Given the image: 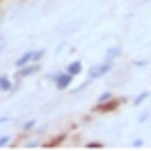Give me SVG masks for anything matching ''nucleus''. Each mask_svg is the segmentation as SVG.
I'll list each match as a JSON object with an SVG mask.
<instances>
[{
	"mask_svg": "<svg viewBox=\"0 0 151 151\" xmlns=\"http://www.w3.org/2000/svg\"><path fill=\"white\" fill-rule=\"evenodd\" d=\"M38 70V65H32V67H26V69H22L20 73H18V77H28V75H32V73H36Z\"/></svg>",
	"mask_w": 151,
	"mask_h": 151,
	"instance_id": "nucleus-5",
	"label": "nucleus"
},
{
	"mask_svg": "<svg viewBox=\"0 0 151 151\" xmlns=\"http://www.w3.org/2000/svg\"><path fill=\"white\" fill-rule=\"evenodd\" d=\"M8 141H10V137H8V135H4V137H0V147H2V145H6Z\"/></svg>",
	"mask_w": 151,
	"mask_h": 151,
	"instance_id": "nucleus-11",
	"label": "nucleus"
},
{
	"mask_svg": "<svg viewBox=\"0 0 151 151\" xmlns=\"http://www.w3.org/2000/svg\"><path fill=\"white\" fill-rule=\"evenodd\" d=\"M111 70V63H103V65H99V67H95L91 69V79H99V77H103Z\"/></svg>",
	"mask_w": 151,
	"mask_h": 151,
	"instance_id": "nucleus-1",
	"label": "nucleus"
},
{
	"mask_svg": "<svg viewBox=\"0 0 151 151\" xmlns=\"http://www.w3.org/2000/svg\"><path fill=\"white\" fill-rule=\"evenodd\" d=\"M147 97H149V93H143V95H139V97H137V99H135L133 103H135V105H139L141 101H143V99H147Z\"/></svg>",
	"mask_w": 151,
	"mask_h": 151,
	"instance_id": "nucleus-8",
	"label": "nucleus"
},
{
	"mask_svg": "<svg viewBox=\"0 0 151 151\" xmlns=\"http://www.w3.org/2000/svg\"><path fill=\"white\" fill-rule=\"evenodd\" d=\"M117 55H119V48H111V50L107 52V58H109V57H111V58H115Z\"/></svg>",
	"mask_w": 151,
	"mask_h": 151,
	"instance_id": "nucleus-7",
	"label": "nucleus"
},
{
	"mask_svg": "<svg viewBox=\"0 0 151 151\" xmlns=\"http://www.w3.org/2000/svg\"><path fill=\"white\" fill-rule=\"evenodd\" d=\"M32 57H35V52H24L22 57L16 60V67H26V65L32 60Z\"/></svg>",
	"mask_w": 151,
	"mask_h": 151,
	"instance_id": "nucleus-3",
	"label": "nucleus"
},
{
	"mask_svg": "<svg viewBox=\"0 0 151 151\" xmlns=\"http://www.w3.org/2000/svg\"><path fill=\"white\" fill-rule=\"evenodd\" d=\"M70 79H73V75H69V73H67V75H58L57 87H58V89H67V87L70 85Z\"/></svg>",
	"mask_w": 151,
	"mask_h": 151,
	"instance_id": "nucleus-2",
	"label": "nucleus"
},
{
	"mask_svg": "<svg viewBox=\"0 0 151 151\" xmlns=\"http://www.w3.org/2000/svg\"><path fill=\"white\" fill-rule=\"evenodd\" d=\"M107 99H111V93H103V95H101V97H99V103L103 105L105 101H107Z\"/></svg>",
	"mask_w": 151,
	"mask_h": 151,
	"instance_id": "nucleus-9",
	"label": "nucleus"
},
{
	"mask_svg": "<svg viewBox=\"0 0 151 151\" xmlns=\"http://www.w3.org/2000/svg\"><path fill=\"white\" fill-rule=\"evenodd\" d=\"M0 89L2 91H10L12 89V83H10L8 77H0Z\"/></svg>",
	"mask_w": 151,
	"mask_h": 151,
	"instance_id": "nucleus-4",
	"label": "nucleus"
},
{
	"mask_svg": "<svg viewBox=\"0 0 151 151\" xmlns=\"http://www.w3.org/2000/svg\"><path fill=\"white\" fill-rule=\"evenodd\" d=\"M81 63H79V60H77V63H70L69 65V75H79V73H81Z\"/></svg>",
	"mask_w": 151,
	"mask_h": 151,
	"instance_id": "nucleus-6",
	"label": "nucleus"
},
{
	"mask_svg": "<svg viewBox=\"0 0 151 151\" xmlns=\"http://www.w3.org/2000/svg\"><path fill=\"white\" fill-rule=\"evenodd\" d=\"M42 55H45V50H36L35 57H32V60H40V58H42Z\"/></svg>",
	"mask_w": 151,
	"mask_h": 151,
	"instance_id": "nucleus-10",
	"label": "nucleus"
}]
</instances>
